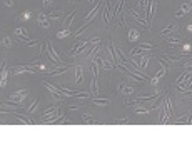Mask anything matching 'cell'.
<instances>
[{"label": "cell", "mask_w": 192, "mask_h": 150, "mask_svg": "<svg viewBox=\"0 0 192 150\" xmlns=\"http://www.w3.org/2000/svg\"><path fill=\"white\" fill-rule=\"evenodd\" d=\"M27 90H19V92H13V93H10L9 95V102H12V103H19V105H22V100L27 97Z\"/></svg>", "instance_id": "6da1fadb"}, {"label": "cell", "mask_w": 192, "mask_h": 150, "mask_svg": "<svg viewBox=\"0 0 192 150\" xmlns=\"http://www.w3.org/2000/svg\"><path fill=\"white\" fill-rule=\"evenodd\" d=\"M44 87H45V89H47L48 92L54 95V97H58V99H60V97L64 95V92L60 90V87H55V85H52L50 82H45V80H44Z\"/></svg>", "instance_id": "7a4b0ae2"}, {"label": "cell", "mask_w": 192, "mask_h": 150, "mask_svg": "<svg viewBox=\"0 0 192 150\" xmlns=\"http://www.w3.org/2000/svg\"><path fill=\"white\" fill-rule=\"evenodd\" d=\"M191 10H192V3H191V2H184L182 5L175 10V17H177V19H181V17H184V15H185L187 12H191Z\"/></svg>", "instance_id": "3957f363"}, {"label": "cell", "mask_w": 192, "mask_h": 150, "mask_svg": "<svg viewBox=\"0 0 192 150\" xmlns=\"http://www.w3.org/2000/svg\"><path fill=\"white\" fill-rule=\"evenodd\" d=\"M7 79H9V67H7V62H2V82H0L2 89L7 85Z\"/></svg>", "instance_id": "277c9868"}, {"label": "cell", "mask_w": 192, "mask_h": 150, "mask_svg": "<svg viewBox=\"0 0 192 150\" xmlns=\"http://www.w3.org/2000/svg\"><path fill=\"white\" fill-rule=\"evenodd\" d=\"M13 32H15V35H19L20 40H23L25 43H29L30 39H29V35H27V32H25V27H17Z\"/></svg>", "instance_id": "5b68a950"}, {"label": "cell", "mask_w": 192, "mask_h": 150, "mask_svg": "<svg viewBox=\"0 0 192 150\" xmlns=\"http://www.w3.org/2000/svg\"><path fill=\"white\" fill-rule=\"evenodd\" d=\"M38 23H40L42 27H45V29H50V19H48V15L38 13Z\"/></svg>", "instance_id": "8992f818"}, {"label": "cell", "mask_w": 192, "mask_h": 150, "mask_svg": "<svg viewBox=\"0 0 192 150\" xmlns=\"http://www.w3.org/2000/svg\"><path fill=\"white\" fill-rule=\"evenodd\" d=\"M154 12H155V0H149V13H147V19H145L147 23H150V19L154 17Z\"/></svg>", "instance_id": "52a82bcc"}, {"label": "cell", "mask_w": 192, "mask_h": 150, "mask_svg": "<svg viewBox=\"0 0 192 150\" xmlns=\"http://www.w3.org/2000/svg\"><path fill=\"white\" fill-rule=\"evenodd\" d=\"M95 62H99V63H100V65H102V67H104V69L105 70H109V69H112V65H114V63H110V62H107L105 59H102V57H100V55H99V57H95ZM115 67V65H114Z\"/></svg>", "instance_id": "ba28073f"}, {"label": "cell", "mask_w": 192, "mask_h": 150, "mask_svg": "<svg viewBox=\"0 0 192 150\" xmlns=\"http://www.w3.org/2000/svg\"><path fill=\"white\" fill-rule=\"evenodd\" d=\"M139 35H140L139 30L132 29V27L129 29V40H130V42H137V40H139Z\"/></svg>", "instance_id": "9c48e42d"}, {"label": "cell", "mask_w": 192, "mask_h": 150, "mask_svg": "<svg viewBox=\"0 0 192 150\" xmlns=\"http://www.w3.org/2000/svg\"><path fill=\"white\" fill-rule=\"evenodd\" d=\"M82 77H84L82 67L80 65H75V83H82Z\"/></svg>", "instance_id": "30bf717a"}, {"label": "cell", "mask_w": 192, "mask_h": 150, "mask_svg": "<svg viewBox=\"0 0 192 150\" xmlns=\"http://www.w3.org/2000/svg\"><path fill=\"white\" fill-rule=\"evenodd\" d=\"M90 93H92V95L99 93V92H97V73H94V77L90 80Z\"/></svg>", "instance_id": "8fae6325"}, {"label": "cell", "mask_w": 192, "mask_h": 150, "mask_svg": "<svg viewBox=\"0 0 192 150\" xmlns=\"http://www.w3.org/2000/svg\"><path fill=\"white\" fill-rule=\"evenodd\" d=\"M119 90H120V92H124L125 95H132V93H134V89H132V87H129V85H119Z\"/></svg>", "instance_id": "7c38bea8"}, {"label": "cell", "mask_w": 192, "mask_h": 150, "mask_svg": "<svg viewBox=\"0 0 192 150\" xmlns=\"http://www.w3.org/2000/svg\"><path fill=\"white\" fill-rule=\"evenodd\" d=\"M92 102L95 105H100V107H107L109 105V99H92Z\"/></svg>", "instance_id": "4fadbf2b"}, {"label": "cell", "mask_w": 192, "mask_h": 150, "mask_svg": "<svg viewBox=\"0 0 192 150\" xmlns=\"http://www.w3.org/2000/svg\"><path fill=\"white\" fill-rule=\"evenodd\" d=\"M130 15H132V17H134V19L137 20V22H139V23H142V25H144L145 29L149 30V23H147V22H145V20H142V19H140V17H139V15H137V13H135L134 10H132V12H130Z\"/></svg>", "instance_id": "5bb4252c"}, {"label": "cell", "mask_w": 192, "mask_h": 150, "mask_svg": "<svg viewBox=\"0 0 192 150\" xmlns=\"http://www.w3.org/2000/svg\"><path fill=\"white\" fill-rule=\"evenodd\" d=\"M68 35H70V29H64L60 32H57V39H65Z\"/></svg>", "instance_id": "9a60e30c"}, {"label": "cell", "mask_w": 192, "mask_h": 150, "mask_svg": "<svg viewBox=\"0 0 192 150\" xmlns=\"http://www.w3.org/2000/svg\"><path fill=\"white\" fill-rule=\"evenodd\" d=\"M67 69H68V65H64L62 69H54V70H52V72H50V73H52V75H60V73H64V72H67Z\"/></svg>", "instance_id": "2e32d148"}, {"label": "cell", "mask_w": 192, "mask_h": 150, "mask_svg": "<svg viewBox=\"0 0 192 150\" xmlns=\"http://www.w3.org/2000/svg\"><path fill=\"white\" fill-rule=\"evenodd\" d=\"M30 17H32V13H30V12H23L22 15L17 17V20H19V22H25V20H29Z\"/></svg>", "instance_id": "e0dca14e"}, {"label": "cell", "mask_w": 192, "mask_h": 150, "mask_svg": "<svg viewBox=\"0 0 192 150\" xmlns=\"http://www.w3.org/2000/svg\"><path fill=\"white\" fill-rule=\"evenodd\" d=\"M38 103H40V99H35V100H34V103H32V105H30L29 109H27V113H32L34 110L37 109V105H38Z\"/></svg>", "instance_id": "ac0fdd59"}, {"label": "cell", "mask_w": 192, "mask_h": 150, "mask_svg": "<svg viewBox=\"0 0 192 150\" xmlns=\"http://www.w3.org/2000/svg\"><path fill=\"white\" fill-rule=\"evenodd\" d=\"M152 109H149V107H135V113H149Z\"/></svg>", "instance_id": "d6986e66"}, {"label": "cell", "mask_w": 192, "mask_h": 150, "mask_svg": "<svg viewBox=\"0 0 192 150\" xmlns=\"http://www.w3.org/2000/svg\"><path fill=\"white\" fill-rule=\"evenodd\" d=\"M75 13H77V12H74V13H70V15H68V17H67V20H65V29H68V27H70V23H72V20L75 19Z\"/></svg>", "instance_id": "ffe728a7"}, {"label": "cell", "mask_w": 192, "mask_h": 150, "mask_svg": "<svg viewBox=\"0 0 192 150\" xmlns=\"http://www.w3.org/2000/svg\"><path fill=\"white\" fill-rule=\"evenodd\" d=\"M82 120H84L85 123H92V122H94V120H92V115H90V113H85V112L82 113Z\"/></svg>", "instance_id": "44dd1931"}, {"label": "cell", "mask_w": 192, "mask_h": 150, "mask_svg": "<svg viewBox=\"0 0 192 150\" xmlns=\"http://www.w3.org/2000/svg\"><path fill=\"white\" fill-rule=\"evenodd\" d=\"M169 43H172V45H177V43H182V39H179V37H171V39H167Z\"/></svg>", "instance_id": "7402d4cb"}, {"label": "cell", "mask_w": 192, "mask_h": 150, "mask_svg": "<svg viewBox=\"0 0 192 150\" xmlns=\"http://www.w3.org/2000/svg\"><path fill=\"white\" fill-rule=\"evenodd\" d=\"M60 15H62V12H60V10H54V12H50V13H48V19H58Z\"/></svg>", "instance_id": "603a6c76"}, {"label": "cell", "mask_w": 192, "mask_h": 150, "mask_svg": "<svg viewBox=\"0 0 192 150\" xmlns=\"http://www.w3.org/2000/svg\"><path fill=\"white\" fill-rule=\"evenodd\" d=\"M174 29H175L174 25H167V27H164V29H162V35H165V33H171Z\"/></svg>", "instance_id": "cb8c5ba5"}, {"label": "cell", "mask_w": 192, "mask_h": 150, "mask_svg": "<svg viewBox=\"0 0 192 150\" xmlns=\"http://www.w3.org/2000/svg\"><path fill=\"white\" fill-rule=\"evenodd\" d=\"M2 45H3V47H10V45H12L9 37H3V39H2Z\"/></svg>", "instance_id": "d4e9b609"}, {"label": "cell", "mask_w": 192, "mask_h": 150, "mask_svg": "<svg viewBox=\"0 0 192 150\" xmlns=\"http://www.w3.org/2000/svg\"><path fill=\"white\" fill-rule=\"evenodd\" d=\"M115 123H129V119H117Z\"/></svg>", "instance_id": "484cf974"}, {"label": "cell", "mask_w": 192, "mask_h": 150, "mask_svg": "<svg viewBox=\"0 0 192 150\" xmlns=\"http://www.w3.org/2000/svg\"><path fill=\"white\" fill-rule=\"evenodd\" d=\"M37 43H38V40H32V42L27 43V47H34V45H37Z\"/></svg>", "instance_id": "4316f807"}, {"label": "cell", "mask_w": 192, "mask_h": 150, "mask_svg": "<svg viewBox=\"0 0 192 150\" xmlns=\"http://www.w3.org/2000/svg\"><path fill=\"white\" fill-rule=\"evenodd\" d=\"M3 3H5L7 7H12V5H13V3H12V0H3Z\"/></svg>", "instance_id": "83f0119b"}, {"label": "cell", "mask_w": 192, "mask_h": 150, "mask_svg": "<svg viewBox=\"0 0 192 150\" xmlns=\"http://www.w3.org/2000/svg\"><path fill=\"white\" fill-rule=\"evenodd\" d=\"M50 3H52V0H44V5H45V7H47V5H50Z\"/></svg>", "instance_id": "f1b7e54d"}, {"label": "cell", "mask_w": 192, "mask_h": 150, "mask_svg": "<svg viewBox=\"0 0 192 150\" xmlns=\"http://www.w3.org/2000/svg\"><path fill=\"white\" fill-rule=\"evenodd\" d=\"M187 30H189V32H192V25H187Z\"/></svg>", "instance_id": "f546056e"}, {"label": "cell", "mask_w": 192, "mask_h": 150, "mask_svg": "<svg viewBox=\"0 0 192 150\" xmlns=\"http://www.w3.org/2000/svg\"><path fill=\"white\" fill-rule=\"evenodd\" d=\"M189 119H191V120H189V123H192V113L189 115Z\"/></svg>", "instance_id": "4dcf8cb0"}]
</instances>
